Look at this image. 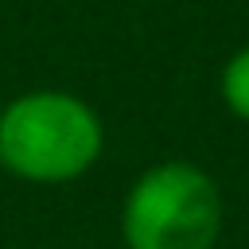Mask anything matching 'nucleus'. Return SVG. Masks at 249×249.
Segmentation results:
<instances>
[{
    "label": "nucleus",
    "mask_w": 249,
    "mask_h": 249,
    "mask_svg": "<svg viewBox=\"0 0 249 249\" xmlns=\"http://www.w3.org/2000/svg\"><path fill=\"white\" fill-rule=\"evenodd\" d=\"M105 148V124L89 101L66 89H31L0 109V167L23 183L82 179Z\"/></svg>",
    "instance_id": "obj_1"
},
{
    "label": "nucleus",
    "mask_w": 249,
    "mask_h": 249,
    "mask_svg": "<svg viewBox=\"0 0 249 249\" xmlns=\"http://www.w3.org/2000/svg\"><path fill=\"white\" fill-rule=\"evenodd\" d=\"M222 233V191L187 160L140 171L121 206L124 249H214Z\"/></svg>",
    "instance_id": "obj_2"
},
{
    "label": "nucleus",
    "mask_w": 249,
    "mask_h": 249,
    "mask_svg": "<svg viewBox=\"0 0 249 249\" xmlns=\"http://www.w3.org/2000/svg\"><path fill=\"white\" fill-rule=\"evenodd\" d=\"M218 93H222V105H226L237 121L249 124V43L237 47V51L226 58V66H222V74H218Z\"/></svg>",
    "instance_id": "obj_3"
}]
</instances>
